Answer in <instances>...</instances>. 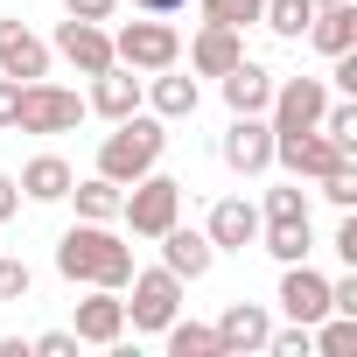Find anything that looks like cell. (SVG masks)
Returning <instances> with one entry per match:
<instances>
[{"label":"cell","instance_id":"cell-1","mask_svg":"<svg viewBox=\"0 0 357 357\" xmlns=\"http://www.w3.org/2000/svg\"><path fill=\"white\" fill-rule=\"evenodd\" d=\"M56 273H63L70 287L84 280V287H112V294H119V287L133 280V245H126L112 225L77 218V225L56 238Z\"/></svg>","mask_w":357,"mask_h":357},{"label":"cell","instance_id":"cell-2","mask_svg":"<svg viewBox=\"0 0 357 357\" xmlns=\"http://www.w3.org/2000/svg\"><path fill=\"white\" fill-rule=\"evenodd\" d=\"M161 147H168V119H154L147 105L112 119V133L98 140V175H112V183H140L147 168H161Z\"/></svg>","mask_w":357,"mask_h":357},{"label":"cell","instance_id":"cell-3","mask_svg":"<svg viewBox=\"0 0 357 357\" xmlns=\"http://www.w3.org/2000/svg\"><path fill=\"white\" fill-rule=\"evenodd\" d=\"M119 301H126V329L133 336H161L175 315H183V280H175L168 266H133Z\"/></svg>","mask_w":357,"mask_h":357},{"label":"cell","instance_id":"cell-4","mask_svg":"<svg viewBox=\"0 0 357 357\" xmlns=\"http://www.w3.org/2000/svg\"><path fill=\"white\" fill-rule=\"evenodd\" d=\"M175 218H183V183H175V175L147 168L140 183H126V197H119V225H126L133 238H161Z\"/></svg>","mask_w":357,"mask_h":357},{"label":"cell","instance_id":"cell-5","mask_svg":"<svg viewBox=\"0 0 357 357\" xmlns=\"http://www.w3.org/2000/svg\"><path fill=\"white\" fill-rule=\"evenodd\" d=\"M77 119H84V91H70V84H56V77L22 84L15 133H77Z\"/></svg>","mask_w":357,"mask_h":357},{"label":"cell","instance_id":"cell-6","mask_svg":"<svg viewBox=\"0 0 357 357\" xmlns=\"http://www.w3.org/2000/svg\"><path fill=\"white\" fill-rule=\"evenodd\" d=\"M112 63L154 77V70H168V63H183V36H175L168 22H126V29L112 36Z\"/></svg>","mask_w":357,"mask_h":357},{"label":"cell","instance_id":"cell-7","mask_svg":"<svg viewBox=\"0 0 357 357\" xmlns=\"http://www.w3.org/2000/svg\"><path fill=\"white\" fill-rule=\"evenodd\" d=\"M336 161H357V147L329 140L322 126H308V133H273V168H287L294 183H315V175H329Z\"/></svg>","mask_w":357,"mask_h":357},{"label":"cell","instance_id":"cell-8","mask_svg":"<svg viewBox=\"0 0 357 357\" xmlns=\"http://www.w3.org/2000/svg\"><path fill=\"white\" fill-rule=\"evenodd\" d=\"M329 77H273V98H266V126L273 133H308L329 105Z\"/></svg>","mask_w":357,"mask_h":357},{"label":"cell","instance_id":"cell-9","mask_svg":"<svg viewBox=\"0 0 357 357\" xmlns=\"http://www.w3.org/2000/svg\"><path fill=\"white\" fill-rule=\"evenodd\" d=\"M218 161L231 175H266L273 168V126H266V112H231V126L218 140Z\"/></svg>","mask_w":357,"mask_h":357},{"label":"cell","instance_id":"cell-10","mask_svg":"<svg viewBox=\"0 0 357 357\" xmlns=\"http://www.w3.org/2000/svg\"><path fill=\"white\" fill-rule=\"evenodd\" d=\"M50 56H63L77 77H98V70L112 63V36H105V22H77V15H70V22L56 29Z\"/></svg>","mask_w":357,"mask_h":357},{"label":"cell","instance_id":"cell-11","mask_svg":"<svg viewBox=\"0 0 357 357\" xmlns=\"http://www.w3.org/2000/svg\"><path fill=\"white\" fill-rule=\"evenodd\" d=\"M273 301H280V315H287V322H322V315H329V280H322L308 259H287V266H280V294H273Z\"/></svg>","mask_w":357,"mask_h":357},{"label":"cell","instance_id":"cell-12","mask_svg":"<svg viewBox=\"0 0 357 357\" xmlns=\"http://www.w3.org/2000/svg\"><path fill=\"white\" fill-rule=\"evenodd\" d=\"M70 329H77V343L112 350V343H126V301H119L112 287H91V294L70 308Z\"/></svg>","mask_w":357,"mask_h":357},{"label":"cell","instance_id":"cell-13","mask_svg":"<svg viewBox=\"0 0 357 357\" xmlns=\"http://www.w3.org/2000/svg\"><path fill=\"white\" fill-rule=\"evenodd\" d=\"M154 245H161V266H168L175 280H183V287H190V280H204V273L218 266V245H211L204 231H190L183 218H175V225H168V231H161Z\"/></svg>","mask_w":357,"mask_h":357},{"label":"cell","instance_id":"cell-14","mask_svg":"<svg viewBox=\"0 0 357 357\" xmlns=\"http://www.w3.org/2000/svg\"><path fill=\"white\" fill-rule=\"evenodd\" d=\"M154 119H197V105H204V84H197V70H183V63H168V70H154L147 77V98H140Z\"/></svg>","mask_w":357,"mask_h":357},{"label":"cell","instance_id":"cell-15","mask_svg":"<svg viewBox=\"0 0 357 357\" xmlns=\"http://www.w3.org/2000/svg\"><path fill=\"white\" fill-rule=\"evenodd\" d=\"M140 98H147V77L126 70V63H105V70L91 77L84 112H98V119H126V112H140Z\"/></svg>","mask_w":357,"mask_h":357},{"label":"cell","instance_id":"cell-16","mask_svg":"<svg viewBox=\"0 0 357 357\" xmlns=\"http://www.w3.org/2000/svg\"><path fill=\"white\" fill-rule=\"evenodd\" d=\"M0 77H22V84L50 77V43L29 22H0Z\"/></svg>","mask_w":357,"mask_h":357},{"label":"cell","instance_id":"cell-17","mask_svg":"<svg viewBox=\"0 0 357 357\" xmlns=\"http://www.w3.org/2000/svg\"><path fill=\"white\" fill-rule=\"evenodd\" d=\"M204 238H211L218 252H245V245H259V204H252V197H225V204H211Z\"/></svg>","mask_w":357,"mask_h":357},{"label":"cell","instance_id":"cell-18","mask_svg":"<svg viewBox=\"0 0 357 357\" xmlns=\"http://www.w3.org/2000/svg\"><path fill=\"white\" fill-rule=\"evenodd\" d=\"M238 56H245V29H225V22H204L197 43H190V70L197 77H225Z\"/></svg>","mask_w":357,"mask_h":357},{"label":"cell","instance_id":"cell-19","mask_svg":"<svg viewBox=\"0 0 357 357\" xmlns=\"http://www.w3.org/2000/svg\"><path fill=\"white\" fill-rule=\"evenodd\" d=\"M218 91H225V105H231V112H266V98H273V70H266V63H252V56H238V63L218 77Z\"/></svg>","mask_w":357,"mask_h":357},{"label":"cell","instance_id":"cell-20","mask_svg":"<svg viewBox=\"0 0 357 357\" xmlns=\"http://www.w3.org/2000/svg\"><path fill=\"white\" fill-rule=\"evenodd\" d=\"M266 336H273V315H266L259 301H231V308L218 315V343H225V357H231V350H266Z\"/></svg>","mask_w":357,"mask_h":357},{"label":"cell","instance_id":"cell-21","mask_svg":"<svg viewBox=\"0 0 357 357\" xmlns=\"http://www.w3.org/2000/svg\"><path fill=\"white\" fill-rule=\"evenodd\" d=\"M15 183H22V204H63L70 183H77V168H70L63 154H36V161L15 175Z\"/></svg>","mask_w":357,"mask_h":357},{"label":"cell","instance_id":"cell-22","mask_svg":"<svg viewBox=\"0 0 357 357\" xmlns=\"http://www.w3.org/2000/svg\"><path fill=\"white\" fill-rule=\"evenodd\" d=\"M308 43H315L322 56H343V50H357V0L315 8V22H308Z\"/></svg>","mask_w":357,"mask_h":357},{"label":"cell","instance_id":"cell-23","mask_svg":"<svg viewBox=\"0 0 357 357\" xmlns=\"http://www.w3.org/2000/svg\"><path fill=\"white\" fill-rule=\"evenodd\" d=\"M259 245L287 266V259H308L315 252V225L308 218H259Z\"/></svg>","mask_w":357,"mask_h":357},{"label":"cell","instance_id":"cell-24","mask_svg":"<svg viewBox=\"0 0 357 357\" xmlns=\"http://www.w3.org/2000/svg\"><path fill=\"white\" fill-rule=\"evenodd\" d=\"M119 183H112V175H84V183H70V204H77V218H91V225H119Z\"/></svg>","mask_w":357,"mask_h":357},{"label":"cell","instance_id":"cell-25","mask_svg":"<svg viewBox=\"0 0 357 357\" xmlns=\"http://www.w3.org/2000/svg\"><path fill=\"white\" fill-rule=\"evenodd\" d=\"M161 336H168V357H225V343H218V322H183V315H175Z\"/></svg>","mask_w":357,"mask_h":357},{"label":"cell","instance_id":"cell-26","mask_svg":"<svg viewBox=\"0 0 357 357\" xmlns=\"http://www.w3.org/2000/svg\"><path fill=\"white\" fill-rule=\"evenodd\" d=\"M259 22H266L280 43H301L308 22H315V0H259Z\"/></svg>","mask_w":357,"mask_h":357},{"label":"cell","instance_id":"cell-27","mask_svg":"<svg viewBox=\"0 0 357 357\" xmlns=\"http://www.w3.org/2000/svg\"><path fill=\"white\" fill-rule=\"evenodd\" d=\"M315 197L336 211H357V161H336L329 175H315Z\"/></svg>","mask_w":357,"mask_h":357},{"label":"cell","instance_id":"cell-28","mask_svg":"<svg viewBox=\"0 0 357 357\" xmlns=\"http://www.w3.org/2000/svg\"><path fill=\"white\" fill-rule=\"evenodd\" d=\"M315 126H322L329 140H343V147H357V98H329Z\"/></svg>","mask_w":357,"mask_h":357},{"label":"cell","instance_id":"cell-29","mask_svg":"<svg viewBox=\"0 0 357 357\" xmlns=\"http://www.w3.org/2000/svg\"><path fill=\"white\" fill-rule=\"evenodd\" d=\"M204 22H225V29H252L259 22V0H197Z\"/></svg>","mask_w":357,"mask_h":357},{"label":"cell","instance_id":"cell-30","mask_svg":"<svg viewBox=\"0 0 357 357\" xmlns=\"http://www.w3.org/2000/svg\"><path fill=\"white\" fill-rule=\"evenodd\" d=\"M259 218H308V190H301V183H280V190H266Z\"/></svg>","mask_w":357,"mask_h":357},{"label":"cell","instance_id":"cell-31","mask_svg":"<svg viewBox=\"0 0 357 357\" xmlns=\"http://www.w3.org/2000/svg\"><path fill=\"white\" fill-rule=\"evenodd\" d=\"M29 287H36L29 259H15V252H0V301H29Z\"/></svg>","mask_w":357,"mask_h":357},{"label":"cell","instance_id":"cell-32","mask_svg":"<svg viewBox=\"0 0 357 357\" xmlns=\"http://www.w3.org/2000/svg\"><path fill=\"white\" fill-rule=\"evenodd\" d=\"M266 350H273V357H315V343H308V322H287V329H273V336H266Z\"/></svg>","mask_w":357,"mask_h":357},{"label":"cell","instance_id":"cell-33","mask_svg":"<svg viewBox=\"0 0 357 357\" xmlns=\"http://www.w3.org/2000/svg\"><path fill=\"white\" fill-rule=\"evenodd\" d=\"M29 350L36 357H77V329H43V336H29Z\"/></svg>","mask_w":357,"mask_h":357},{"label":"cell","instance_id":"cell-34","mask_svg":"<svg viewBox=\"0 0 357 357\" xmlns=\"http://www.w3.org/2000/svg\"><path fill=\"white\" fill-rule=\"evenodd\" d=\"M336 70H329V91L336 98H357V50H343V56H329Z\"/></svg>","mask_w":357,"mask_h":357},{"label":"cell","instance_id":"cell-35","mask_svg":"<svg viewBox=\"0 0 357 357\" xmlns=\"http://www.w3.org/2000/svg\"><path fill=\"white\" fill-rule=\"evenodd\" d=\"M329 245H336V259H343V266H357V211H343V225H336V238H329Z\"/></svg>","mask_w":357,"mask_h":357},{"label":"cell","instance_id":"cell-36","mask_svg":"<svg viewBox=\"0 0 357 357\" xmlns=\"http://www.w3.org/2000/svg\"><path fill=\"white\" fill-rule=\"evenodd\" d=\"M15 112H22V77H0V133H15Z\"/></svg>","mask_w":357,"mask_h":357},{"label":"cell","instance_id":"cell-37","mask_svg":"<svg viewBox=\"0 0 357 357\" xmlns=\"http://www.w3.org/2000/svg\"><path fill=\"white\" fill-rule=\"evenodd\" d=\"M112 8L119 0H63V15H77V22H112Z\"/></svg>","mask_w":357,"mask_h":357},{"label":"cell","instance_id":"cell-38","mask_svg":"<svg viewBox=\"0 0 357 357\" xmlns=\"http://www.w3.org/2000/svg\"><path fill=\"white\" fill-rule=\"evenodd\" d=\"M15 218H22V183L0 175V225H15Z\"/></svg>","mask_w":357,"mask_h":357},{"label":"cell","instance_id":"cell-39","mask_svg":"<svg viewBox=\"0 0 357 357\" xmlns=\"http://www.w3.org/2000/svg\"><path fill=\"white\" fill-rule=\"evenodd\" d=\"M140 15H175V8H190V0H133Z\"/></svg>","mask_w":357,"mask_h":357},{"label":"cell","instance_id":"cell-40","mask_svg":"<svg viewBox=\"0 0 357 357\" xmlns=\"http://www.w3.org/2000/svg\"><path fill=\"white\" fill-rule=\"evenodd\" d=\"M0 357H36V350H29V336H0Z\"/></svg>","mask_w":357,"mask_h":357},{"label":"cell","instance_id":"cell-41","mask_svg":"<svg viewBox=\"0 0 357 357\" xmlns=\"http://www.w3.org/2000/svg\"><path fill=\"white\" fill-rule=\"evenodd\" d=\"M315 8H336V0H315Z\"/></svg>","mask_w":357,"mask_h":357}]
</instances>
